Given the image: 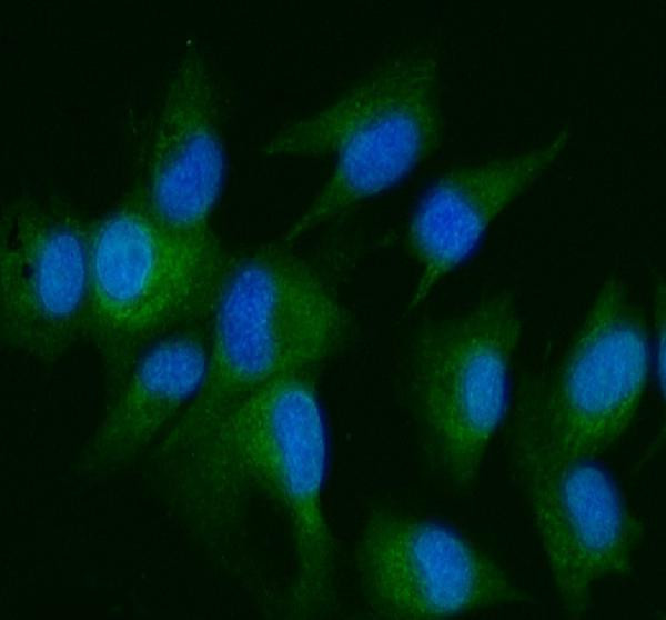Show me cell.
<instances>
[{"label": "cell", "mask_w": 666, "mask_h": 620, "mask_svg": "<svg viewBox=\"0 0 666 620\" xmlns=\"http://www.w3.org/2000/svg\"><path fill=\"white\" fill-rule=\"evenodd\" d=\"M155 461L173 512L201 539L238 524L252 488L275 501L292 534L295 610L310 614L330 604L335 547L323 506L326 433L307 371L262 384Z\"/></svg>", "instance_id": "1"}, {"label": "cell", "mask_w": 666, "mask_h": 620, "mask_svg": "<svg viewBox=\"0 0 666 620\" xmlns=\"http://www.w3.org/2000/svg\"><path fill=\"white\" fill-rule=\"evenodd\" d=\"M287 246L232 254L209 321L203 383L157 452L185 444L256 388L307 371L346 342L347 311L316 268Z\"/></svg>", "instance_id": "2"}, {"label": "cell", "mask_w": 666, "mask_h": 620, "mask_svg": "<svg viewBox=\"0 0 666 620\" xmlns=\"http://www.w3.org/2000/svg\"><path fill=\"white\" fill-rule=\"evenodd\" d=\"M231 258L213 231L193 234L164 227L142 189L90 227L84 336L100 357L107 401L148 347L180 329L209 323Z\"/></svg>", "instance_id": "3"}, {"label": "cell", "mask_w": 666, "mask_h": 620, "mask_svg": "<svg viewBox=\"0 0 666 620\" xmlns=\"http://www.w3.org/2000/svg\"><path fill=\"white\" fill-rule=\"evenodd\" d=\"M438 68L424 49L395 53L322 109L274 133L268 156L333 154L327 180L284 231L290 244L389 189L442 140Z\"/></svg>", "instance_id": "4"}, {"label": "cell", "mask_w": 666, "mask_h": 620, "mask_svg": "<svg viewBox=\"0 0 666 620\" xmlns=\"http://www.w3.org/2000/svg\"><path fill=\"white\" fill-rule=\"evenodd\" d=\"M522 329L513 297L498 292L425 324L413 341L410 383L422 438L456 487L475 482L505 414Z\"/></svg>", "instance_id": "5"}, {"label": "cell", "mask_w": 666, "mask_h": 620, "mask_svg": "<svg viewBox=\"0 0 666 620\" xmlns=\"http://www.w3.org/2000/svg\"><path fill=\"white\" fill-rule=\"evenodd\" d=\"M511 463L561 602L581 616L598 581L630 573L642 524L595 459L559 450L516 409Z\"/></svg>", "instance_id": "6"}, {"label": "cell", "mask_w": 666, "mask_h": 620, "mask_svg": "<svg viewBox=\"0 0 666 620\" xmlns=\"http://www.w3.org/2000/svg\"><path fill=\"white\" fill-rule=\"evenodd\" d=\"M649 371L647 322L627 287L606 280L555 369L515 409L559 450L596 459L632 424Z\"/></svg>", "instance_id": "7"}, {"label": "cell", "mask_w": 666, "mask_h": 620, "mask_svg": "<svg viewBox=\"0 0 666 620\" xmlns=\"http://www.w3.org/2000/svg\"><path fill=\"white\" fill-rule=\"evenodd\" d=\"M363 593L391 620H438L526 600L501 566L444 524L389 509L370 512L355 546Z\"/></svg>", "instance_id": "8"}, {"label": "cell", "mask_w": 666, "mask_h": 620, "mask_svg": "<svg viewBox=\"0 0 666 620\" xmlns=\"http://www.w3.org/2000/svg\"><path fill=\"white\" fill-rule=\"evenodd\" d=\"M90 227L65 206L21 199L6 207L0 246L4 344L38 361L59 360L84 336Z\"/></svg>", "instance_id": "9"}, {"label": "cell", "mask_w": 666, "mask_h": 620, "mask_svg": "<svg viewBox=\"0 0 666 620\" xmlns=\"http://www.w3.org/2000/svg\"><path fill=\"white\" fill-rule=\"evenodd\" d=\"M225 150L210 66L192 48L167 86L152 136L147 184L153 216L181 233H208L222 191Z\"/></svg>", "instance_id": "10"}, {"label": "cell", "mask_w": 666, "mask_h": 620, "mask_svg": "<svg viewBox=\"0 0 666 620\" xmlns=\"http://www.w3.org/2000/svg\"><path fill=\"white\" fill-rule=\"evenodd\" d=\"M568 139L522 153L455 167L424 194L408 220L405 247L418 267L410 309L474 250L490 223L556 160Z\"/></svg>", "instance_id": "11"}, {"label": "cell", "mask_w": 666, "mask_h": 620, "mask_svg": "<svg viewBox=\"0 0 666 620\" xmlns=\"http://www.w3.org/2000/svg\"><path fill=\"white\" fill-rule=\"evenodd\" d=\"M208 330L209 323L180 329L141 353L82 452L84 473L123 469L161 439L203 383Z\"/></svg>", "instance_id": "12"}, {"label": "cell", "mask_w": 666, "mask_h": 620, "mask_svg": "<svg viewBox=\"0 0 666 620\" xmlns=\"http://www.w3.org/2000/svg\"><path fill=\"white\" fill-rule=\"evenodd\" d=\"M654 324H655V346H656V368L660 389L665 390V286L659 278L656 281L654 294Z\"/></svg>", "instance_id": "13"}]
</instances>
